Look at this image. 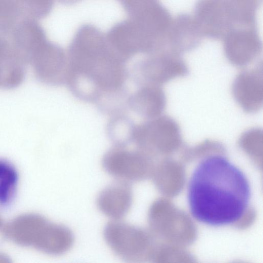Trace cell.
<instances>
[{"label":"cell","mask_w":263,"mask_h":263,"mask_svg":"<svg viewBox=\"0 0 263 263\" xmlns=\"http://www.w3.org/2000/svg\"><path fill=\"white\" fill-rule=\"evenodd\" d=\"M251 197L246 174L220 155L203 158L190 177L187 198L191 213L204 224L220 227L234 224L246 212Z\"/></svg>","instance_id":"obj_1"},{"label":"cell","mask_w":263,"mask_h":263,"mask_svg":"<svg viewBox=\"0 0 263 263\" xmlns=\"http://www.w3.org/2000/svg\"><path fill=\"white\" fill-rule=\"evenodd\" d=\"M124 61L98 29L84 25L69 47L66 80L71 85L84 80L92 86V94L115 92L124 81Z\"/></svg>","instance_id":"obj_2"},{"label":"cell","mask_w":263,"mask_h":263,"mask_svg":"<svg viewBox=\"0 0 263 263\" xmlns=\"http://www.w3.org/2000/svg\"><path fill=\"white\" fill-rule=\"evenodd\" d=\"M103 235L110 249L120 258L134 262L143 259L147 239L140 228L121 220H111L105 226Z\"/></svg>","instance_id":"obj_3"},{"label":"cell","mask_w":263,"mask_h":263,"mask_svg":"<svg viewBox=\"0 0 263 263\" xmlns=\"http://www.w3.org/2000/svg\"><path fill=\"white\" fill-rule=\"evenodd\" d=\"M193 16L203 36L223 39L236 27L229 0H198Z\"/></svg>","instance_id":"obj_4"},{"label":"cell","mask_w":263,"mask_h":263,"mask_svg":"<svg viewBox=\"0 0 263 263\" xmlns=\"http://www.w3.org/2000/svg\"><path fill=\"white\" fill-rule=\"evenodd\" d=\"M102 165L118 181L128 183L142 179L147 171L146 160L142 152L123 146L108 151L103 158Z\"/></svg>","instance_id":"obj_5"},{"label":"cell","mask_w":263,"mask_h":263,"mask_svg":"<svg viewBox=\"0 0 263 263\" xmlns=\"http://www.w3.org/2000/svg\"><path fill=\"white\" fill-rule=\"evenodd\" d=\"M37 78L48 84H58L66 80V56L58 45L48 40L34 53L30 63Z\"/></svg>","instance_id":"obj_6"},{"label":"cell","mask_w":263,"mask_h":263,"mask_svg":"<svg viewBox=\"0 0 263 263\" xmlns=\"http://www.w3.org/2000/svg\"><path fill=\"white\" fill-rule=\"evenodd\" d=\"M106 38L111 48L124 61L136 54L152 50L141 29L132 18L114 25Z\"/></svg>","instance_id":"obj_7"},{"label":"cell","mask_w":263,"mask_h":263,"mask_svg":"<svg viewBox=\"0 0 263 263\" xmlns=\"http://www.w3.org/2000/svg\"><path fill=\"white\" fill-rule=\"evenodd\" d=\"M9 36L26 64L35 51L47 41L45 31L37 20L24 17Z\"/></svg>","instance_id":"obj_8"},{"label":"cell","mask_w":263,"mask_h":263,"mask_svg":"<svg viewBox=\"0 0 263 263\" xmlns=\"http://www.w3.org/2000/svg\"><path fill=\"white\" fill-rule=\"evenodd\" d=\"M133 195L129 183L118 181L104 188L99 194V210L112 220H121L132 205Z\"/></svg>","instance_id":"obj_9"},{"label":"cell","mask_w":263,"mask_h":263,"mask_svg":"<svg viewBox=\"0 0 263 263\" xmlns=\"http://www.w3.org/2000/svg\"><path fill=\"white\" fill-rule=\"evenodd\" d=\"M25 65L9 35L0 34V87L13 88L20 85Z\"/></svg>","instance_id":"obj_10"},{"label":"cell","mask_w":263,"mask_h":263,"mask_svg":"<svg viewBox=\"0 0 263 263\" xmlns=\"http://www.w3.org/2000/svg\"><path fill=\"white\" fill-rule=\"evenodd\" d=\"M226 53L231 59L247 61L256 55L261 43L255 27L233 30L223 37Z\"/></svg>","instance_id":"obj_11"},{"label":"cell","mask_w":263,"mask_h":263,"mask_svg":"<svg viewBox=\"0 0 263 263\" xmlns=\"http://www.w3.org/2000/svg\"><path fill=\"white\" fill-rule=\"evenodd\" d=\"M203 37L193 15L180 14L172 18L166 44L174 49H184L195 46Z\"/></svg>","instance_id":"obj_12"},{"label":"cell","mask_w":263,"mask_h":263,"mask_svg":"<svg viewBox=\"0 0 263 263\" xmlns=\"http://www.w3.org/2000/svg\"><path fill=\"white\" fill-rule=\"evenodd\" d=\"M19 175L15 166L9 161L0 158V207L10 205L17 193Z\"/></svg>","instance_id":"obj_13"},{"label":"cell","mask_w":263,"mask_h":263,"mask_svg":"<svg viewBox=\"0 0 263 263\" xmlns=\"http://www.w3.org/2000/svg\"><path fill=\"white\" fill-rule=\"evenodd\" d=\"M129 103L135 112L148 116H154L159 109L158 95L153 88H143L130 98Z\"/></svg>","instance_id":"obj_14"},{"label":"cell","mask_w":263,"mask_h":263,"mask_svg":"<svg viewBox=\"0 0 263 263\" xmlns=\"http://www.w3.org/2000/svg\"><path fill=\"white\" fill-rule=\"evenodd\" d=\"M23 17L17 0H0V34L9 35Z\"/></svg>","instance_id":"obj_15"},{"label":"cell","mask_w":263,"mask_h":263,"mask_svg":"<svg viewBox=\"0 0 263 263\" xmlns=\"http://www.w3.org/2000/svg\"><path fill=\"white\" fill-rule=\"evenodd\" d=\"M23 16L40 20L51 11L54 0H17Z\"/></svg>","instance_id":"obj_16"},{"label":"cell","mask_w":263,"mask_h":263,"mask_svg":"<svg viewBox=\"0 0 263 263\" xmlns=\"http://www.w3.org/2000/svg\"><path fill=\"white\" fill-rule=\"evenodd\" d=\"M130 16L135 15L157 0H118Z\"/></svg>","instance_id":"obj_17"},{"label":"cell","mask_w":263,"mask_h":263,"mask_svg":"<svg viewBox=\"0 0 263 263\" xmlns=\"http://www.w3.org/2000/svg\"><path fill=\"white\" fill-rule=\"evenodd\" d=\"M64 2H68V3H70V2H75V1H77V0H61Z\"/></svg>","instance_id":"obj_18"}]
</instances>
